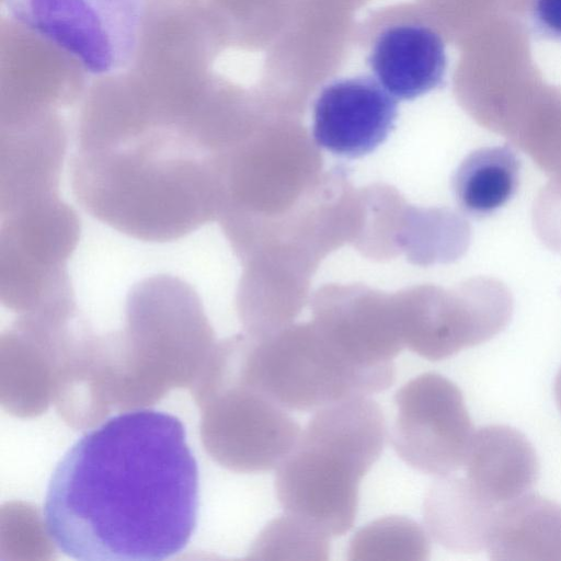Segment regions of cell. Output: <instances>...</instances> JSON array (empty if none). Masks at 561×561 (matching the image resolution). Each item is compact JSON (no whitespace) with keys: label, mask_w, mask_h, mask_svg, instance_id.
<instances>
[{"label":"cell","mask_w":561,"mask_h":561,"mask_svg":"<svg viewBox=\"0 0 561 561\" xmlns=\"http://www.w3.org/2000/svg\"><path fill=\"white\" fill-rule=\"evenodd\" d=\"M199 472L182 421L153 409L110 417L56 465L43 504L45 530L82 561H161L197 525Z\"/></svg>","instance_id":"6da1fadb"},{"label":"cell","mask_w":561,"mask_h":561,"mask_svg":"<svg viewBox=\"0 0 561 561\" xmlns=\"http://www.w3.org/2000/svg\"><path fill=\"white\" fill-rule=\"evenodd\" d=\"M224 137L222 117L206 99L94 96L77 128L72 192L123 234L178 240L219 210Z\"/></svg>","instance_id":"7a4b0ae2"},{"label":"cell","mask_w":561,"mask_h":561,"mask_svg":"<svg viewBox=\"0 0 561 561\" xmlns=\"http://www.w3.org/2000/svg\"><path fill=\"white\" fill-rule=\"evenodd\" d=\"M386 435L382 410L368 396L317 410L277 467L275 491L284 512L329 537L348 531L356 518L360 480L380 457Z\"/></svg>","instance_id":"3957f363"},{"label":"cell","mask_w":561,"mask_h":561,"mask_svg":"<svg viewBox=\"0 0 561 561\" xmlns=\"http://www.w3.org/2000/svg\"><path fill=\"white\" fill-rule=\"evenodd\" d=\"M79 234L80 220L59 193L1 208L2 298L15 306H69L68 260Z\"/></svg>","instance_id":"277c9868"},{"label":"cell","mask_w":561,"mask_h":561,"mask_svg":"<svg viewBox=\"0 0 561 561\" xmlns=\"http://www.w3.org/2000/svg\"><path fill=\"white\" fill-rule=\"evenodd\" d=\"M148 0H8L12 20L73 59L112 77L135 60Z\"/></svg>","instance_id":"5b68a950"},{"label":"cell","mask_w":561,"mask_h":561,"mask_svg":"<svg viewBox=\"0 0 561 561\" xmlns=\"http://www.w3.org/2000/svg\"><path fill=\"white\" fill-rule=\"evenodd\" d=\"M396 374L347 364L323 335L307 329L257 346L247 364L251 387L286 410L313 411L388 389Z\"/></svg>","instance_id":"8992f818"},{"label":"cell","mask_w":561,"mask_h":561,"mask_svg":"<svg viewBox=\"0 0 561 561\" xmlns=\"http://www.w3.org/2000/svg\"><path fill=\"white\" fill-rule=\"evenodd\" d=\"M394 403L391 443L405 463L436 477L465 465L474 432L457 385L440 374L424 373L398 389Z\"/></svg>","instance_id":"52a82bcc"},{"label":"cell","mask_w":561,"mask_h":561,"mask_svg":"<svg viewBox=\"0 0 561 561\" xmlns=\"http://www.w3.org/2000/svg\"><path fill=\"white\" fill-rule=\"evenodd\" d=\"M374 77L397 100H413L440 87L447 56L432 18L420 7L379 12L362 27Z\"/></svg>","instance_id":"ba28073f"},{"label":"cell","mask_w":561,"mask_h":561,"mask_svg":"<svg viewBox=\"0 0 561 561\" xmlns=\"http://www.w3.org/2000/svg\"><path fill=\"white\" fill-rule=\"evenodd\" d=\"M397 116V99L374 76L336 79L314 100L312 135L335 156L359 158L387 139Z\"/></svg>","instance_id":"9c48e42d"},{"label":"cell","mask_w":561,"mask_h":561,"mask_svg":"<svg viewBox=\"0 0 561 561\" xmlns=\"http://www.w3.org/2000/svg\"><path fill=\"white\" fill-rule=\"evenodd\" d=\"M512 314L508 288L499 279L480 277L466 285L458 297L412 319L404 341L419 356L440 360L491 340L508 324Z\"/></svg>","instance_id":"30bf717a"},{"label":"cell","mask_w":561,"mask_h":561,"mask_svg":"<svg viewBox=\"0 0 561 561\" xmlns=\"http://www.w3.org/2000/svg\"><path fill=\"white\" fill-rule=\"evenodd\" d=\"M362 3L363 0H285L280 27L272 44V73L295 71L297 62H302L306 75L333 71L348 44L354 8Z\"/></svg>","instance_id":"8fae6325"},{"label":"cell","mask_w":561,"mask_h":561,"mask_svg":"<svg viewBox=\"0 0 561 561\" xmlns=\"http://www.w3.org/2000/svg\"><path fill=\"white\" fill-rule=\"evenodd\" d=\"M465 466L469 482L496 506L527 493L539 474L530 442L519 431L500 424L473 433Z\"/></svg>","instance_id":"7c38bea8"},{"label":"cell","mask_w":561,"mask_h":561,"mask_svg":"<svg viewBox=\"0 0 561 561\" xmlns=\"http://www.w3.org/2000/svg\"><path fill=\"white\" fill-rule=\"evenodd\" d=\"M229 403L231 462L247 471L277 469L297 445L300 425L255 389Z\"/></svg>","instance_id":"4fadbf2b"},{"label":"cell","mask_w":561,"mask_h":561,"mask_svg":"<svg viewBox=\"0 0 561 561\" xmlns=\"http://www.w3.org/2000/svg\"><path fill=\"white\" fill-rule=\"evenodd\" d=\"M500 506L483 497L467 478L438 477L430 486L423 518L427 533L442 547L460 553L485 548Z\"/></svg>","instance_id":"5bb4252c"},{"label":"cell","mask_w":561,"mask_h":561,"mask_svg":"<svg viewBox=\"0 0 561 561\" xmlns=\"http://www.w3.org/2000/svg\"><path fill=\"white\" fill-rule=\"evenodd\" d=\"M485 549L492 560L561 561V504L524 494L501 505Z\"/></svg>","instance_id":"9a60e30c"},{"label":"cell","mask_w":561,"mask_h":561,"mask_svg":"<svg viewBox=\"0 0 561 561\" xmlns=\"http://www.w3.org/2000/svg\"><path fill=\"white\" fill-rule=\"evenodd\" d=\"M520 162L507 145L483 147L469 153L457 168L453 190L459 206L473 216L489 215L516 193Z\"/></svg>","instance_id":"2e32d148"},{"label":"cell","mask_w":561,"mask_h":561,"mask_svg":"<svg viewBox=\"0 0 561 561\" xmlns=\"http://www.w3.org/2000/svg\"><path fill=\"white\" fill-rule=\"evenodd\" d=\"M427 533L405 516H385L358 529L350 540L352 561H425L430 558Z\"/></svg>","instance_id":"e0dca14e"},{"label":"cell","mask_w":561,"mask_h":561,"mask_svg":"<svg viewBox=\"0 0 561 561\" xmlns=\"http://www.w3.org/2000/svg\"><path fill=\"white\" fill-rule=\"evenodd\" d=\"M508 140L526 152L550 180L561 181V95L540 96Z\"/></svg>","instance_id":"ac0fdd59"},{"label":"cell","mask_w":561,"mask_h":561,"mask_svg":"<svg viewBox=\"0 0 561 561\" xmlns=\"http://www.w3.org/2000/svg\"><path fill=\"white\" fill-rule=\"evenodd\" d=\"M329 536L312 524L285 513L264 528L254 553L267 560L327 561Z\"/></svg>","instance_id":"d6986e66"},{"label":"cell","mask_w":561,"mask_h":561,"mask_svg":"<svg viewBox=\"0 0 561 561\" xmlns=\"http://www.w3.org/2000/svg\"><path fill=\"white\" fill-rule=\"evenodd\" d=\"M533 221L540 240L561 252V181L550 180L541 188L534 203Z\"/></svg>","instance_id":"ffe728a7"},{"label":"cell","mask_w":561,"mask_h":561,"mask_svg":"<svg viewBox=\"0 0 561 561\" xmlns=\"http://www.w3.org/2000/svg\"><path fill=\"white\" fill-rule=\"evenodd\" d=\"M530 16L537 33L561 42V0H533Z\"/></svg>","instance_id":"44dd1931"},{"label":"cell","mask_w":561,"mask_h":561,"mask_svg":"<svg viewBox=\"0 0 561 561\" xmlns=\"http://www.w3.org/2000/svg\"><path fill=\"white\" fill-rule=\"evenodd\" d=\"M554 396L557 404L561 411V369L559 370L554 381Z\"/></svg>","instance_id":"7402d4cb"}]
</instances>
